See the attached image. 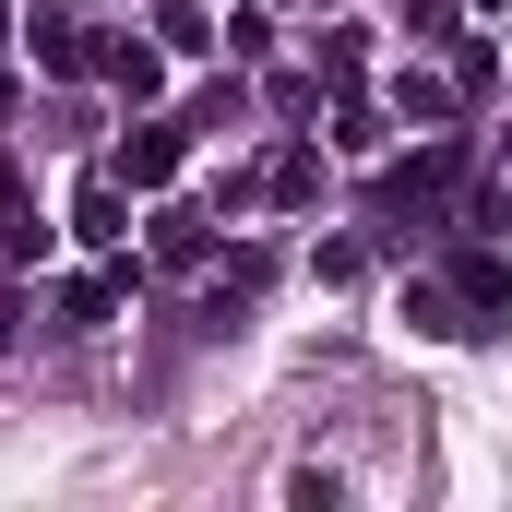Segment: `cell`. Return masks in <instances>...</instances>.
<instances>
[{"instance_id": "6da1fadb", "label": "cell", "mask_w": 512, "mask_h": 512, "mask_svg": "<svg viewBox=\"0 0 512 512\" xmlns=\"http://www.w3.org/2000/svg\"><path fill=\"white\" fill-rule=\"evenodd\" d=\"M441 286L465 298V322H477V334H501V322H512V262L489 251V239H465V251L441 262Z\"/></svg>"}, {"instance_id": "7a4b0ae2", "label": "cell", "mask_w": 512, "mask_h": 512, "mask_svg": "<svg viewBox=\"0 0 512 512\" xmlns=\"http://www.w3.org/2000/svg\"><path fill=\"white\" fill-rule=\"evenodd\" d=\"M24 48H36V72H48V84H84V72H108V48H96L72 12H36V24H24Z\"/></svg>"}, {"instance_id": "3957f363", "label": "cell", "mask_w": 512, "mask_h": 512, "mask_svg": "<svg viewBox=\"0 0 512 512\" xmlns=\"http://www.w3.org/2000/svg\"><path fill=\"white\" fill-rule=\"evenodd\" d=\"M72 239H84V251H120L131 239V179L120 167H96V179L72 191Z\"/></svg>"}, {"instance_id": "277c9868", "label": "cell", "mask_w": 512, "mask_h": 512, "mask_svg": "<svg viewBox=\"0 0 512 512\" xmlns=\"http://www.w3.org/2000/svg\"><path fill=\"white\" fill-rule=\"evenodd\" d=\"M453 108H465V84H453V72H429V60H405V72H393V120H405V131H453Z\"/></svg>"}, {"instance_id": "5b68a950", "label": "cell", "mask_w": 512, "mask_h": 512, "mask_svg": "<svg viewBox=\"0 0 512 512\" xmlns=\"http://www.w3.org/2000/svg\"><path fill=\"white\" fill-rule=\"evenodd\" d=\"M143 239H155V262H167V274H203V262H215V215L155 203V215H143Z\"/></svg>"}, {"instance_id": "8992f818", "label": "cell", "mask_w": 512, "mask_h": 512, "mask_svg": "<svg viewBox=\"0 0 512 512\" xmlns=\"http://www.w3.org/2000/svg\"><path fill=\"white\" fill-rule=\"evenodd\" d=\"M179 155H191V120H143V131L120 143V179H131V191H167Z\"/></svg>"}, {"instance_id": "52a82bcc", "label": "cell", "mask_w": 512, "mask_h": 512, "mask_svg": "<svg viewBox=\"0 0 512 512\" xmlns=\"http://www.w3.org/2000/svg\"><path fill=\"white\" fill-rule=\"evenodd\" d=\"M262 203H322V143H274V167H262Z\"/></svg>"}, {"instance_id": "ba28073f", "label": "cell", "mask_w": 512, "mask_h": 512, "mask_svg": "<svg viewBox=\"0 0 512 512\" xmlns=\"http://www.w3.org/2000/svg\"><path fill=\"white\" fill-rule=\"evenodd\" d=\"M48 310H60V334H96L120 310V274H72V286H48Z\"/></svg>"}, {"instance_id": "9c48e42d", "label": "cell", "mask_w": 512, "mask_h": 512, "mask_svg": "<svg viewBox=\"0 0 512 512\" xmlns=\"http://www.w3.org/2000/svg\"><path fill=\"white\" fill-rule=\"evenodd\" d=\"M0 262H48V227H36V203H24L12 167H0Z\"/></svg>"}, {"instance_id": "30bf717a", "label": "cell", "mask_w": 512, "mask_h": 512, "mask_svg": "<svg viewBox=\"0 0 512 512\" xmlns=\"http://www.w3.org/2000/svg\"><path fill=\"white\" fill-rule=\"evenodd\" d=\"M405 322H417V334H477V322H465V298H453L441 274H417V286H405Z\"/></svg>"}, {"instance_id": "8fae6325", "label": "cell", "mask_w": 512, "mask_h": 512, "mask_svg": "<svg viewBox=\"0 0 512 512\" xmlns=\"http://www.w3.org/2000/svg\"><path fill=\"white\" fill-rule=\"evenodd\" d=\"M108 84H120L131 108H143V96H167V60H155V48H131V36H120V48H108Z\"/></svg>"}, {"instance_id": "7c38bea8", "label": "cell", "mask_w": 512, "mask_h": 512, "mask_svg": "<svg viewBox=\"0 0 512 512\" xmlns=\"http://www.w3.org/2000/svg\"><path fill=\"white\" fill-rule=\"evenodd\" d=\"M334 155H382V108L346 84V108H334Z\"/></svg>"}, {"instance_id": "4fadbf2b", "label": "cell", "mask_w": 512, "mask_h": 512, "mask_svg": "<svg viewBox=\"0 0 512 512\" xmlns=\"http://www.w3.org/2000/svg\"><path fill=\"white\" fill-rule=\"evenodd\" d=\"M155 36H167V48H215V12H203V0H155Z\"/></svg>"}, {"instance_id": "5bb4252c", "label": "cell", "mask_w": 512, "mask_h": 512, "mask_svg": "<svg viewBox=\"0 0 512 512\" xmlns=\"http://www.w3.org/2000/svg\"><path fill=\"white\" fill-rule=\"evenodd\" d=\"M405 36H417V48H453V36H465V0H405Z\"/></svg>"}, {"instance_id": "9a60e30c", "label": "cell", "mask_w": 512, "mask_h": 512, "mask_svg": "<svg viewBox=\"0 0 512 512\" xmlns=\"http://www.w3.org/2000/svg\"><path fill=\"white\" fill-rule=\"evenodd\" d=\"M512 227V179H477V191H465V239H501Z\"/></svg>"}, {"instance_id": "2e32d148", "label": "cell", "mask_w": 512, "mask_h": 512, "mask_svg": "<svg viewBox=\"0 0 512 512\" xmlns=\"http://www.w3.org/2000/svg\"><path fill=\"white\" fill-rule=\"evenodd\" d=\"M358 60H370V48H358V24H334V36H322V84L346 96V84H358Z\"/></svg>"}, {"instance_id": "e0dca14e", "label": "cell", "mask_w": 512, "mask_h": 512, "mask_svg": "<svg viewBox=\"0 0 512 512\" xmlns=\"http://www.w3.org/2000/svg\"><path fill=\"white\" fill-rule=\"evenodd\" d=\"M274 120H322V72H274Z\"/></svg>"}, {"instance_id": "ac0fdd59", "label": "cell", "mask_w": 512, "mask_h": 512, "mask_svg": "<svg viewBox=\"0 0 512 512\" xmlns=\"http://www.w3.org/2000/svg\"><path fill=\"white\" fill-rule=\"evenodd\" d=\"M286 501H298V512H334V501H346V477H334V465H298V477H286Z\"/></svg>"}, {"instance_id": "d6986e66", "label": "cell", "mask_w": 512, "mask_h": 512, "mask_svg": "<svg viewBox=\"0 0 512 512\" xmlns=\"http://www.w3.org/2000/svg\"><path fill=\"white\" fill-rule=\"evenodd\" d=\"M215 48H227V60H262V48H274V24H262V12H227V24H215Z\"/></svg>"}, {"instance_id": "ffe728a7", "label": "cell", "mask_w": 512, "mask_h": 512, "mask_svg": "<svg viewBox=\"0 0 512 512\" xmlns=\"http://www.w3.org/2000/svg\"><path fill=\"white\" fill-rule=\"evenodd\" d=\"M191 131H239V84H203L191 96Z\"/></svg>"}, {"instance_id": "44dd1931", "label": "cell", "mask_w": 512, "mask_h": 512, "mask_svg": "<svg viewBox=\"0 0 512 512\" xmlns=\"http://www.w3.org/2000/svg\"><path fill=\"white\" fill-rule=\"evenodd\" d=\"M0 24H12V12H0Z\"/></svg>"}]
</instances>
